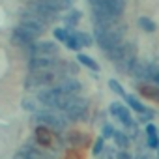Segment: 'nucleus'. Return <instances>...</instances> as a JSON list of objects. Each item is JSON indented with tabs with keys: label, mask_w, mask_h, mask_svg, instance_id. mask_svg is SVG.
<instances>
[{
	"label": "nucleus",
	"mask_w": 159,
	"mask_h": 159,
	"mask_svg": "<svg viewBox=\"0 0 159 159\" xmlns=\"http://www.w3.org/2000/svg\"><path fill=\"white\" fill-rule=\"evenodd\" d=\"M139 26H140L144 32H153V30H155V23H153L152 19H148V17H140V19H139Z\"/></svg>",
	"instance_id": "b1692460"
},
{
	"label": "nucleus",
	"mask_w": 159,
	"mask_h": 159,
	"mask_svg": "<svg viewBox=\"0 0 159 159\" xmlns=\"http://www.w3.org/2000/svg\"><path fill=\"white\" fill-rule=\"evenodd\" d=\"M125 103L129 105V109H133L135 112H139V114H142L148 107L146 105H142V101H139L135 96H125Z\"/></svg>",
	"instance_id": "6ab92c4d"
},
{
	"label": "nucleus",
	"mask_w": 159,
	"mask_h": 159,
	"mask_svg": "<svg viewBox=\"0 0 159 159\" xmlns=\"http://www.w3.org/2000/svg\"><path fill=\"white\" fill-rule=\"evenodd\" d=\"M109 112L114 116V118H118V122H122V125L127 129V127H131L135 122H133V118H131V112H129V109L125 107V105H122V103H118V101H114V103H111V107H109Z\"/></svg>",
	"instance_id": "9d476101"
},
{
	"label": "nucleus",
	"mask_w": 159,
	"mask_h": 159,
	"mask_svg": "<svg viewBox=\"0 0 159 159\" xmlns=\"http://www.w3.org/2000/svg\"><path fill=\"white\" fill-rule=\"evenodd\" d=\"M19 26L21 28H25L26 32H30L32 36H41L43 32H45V23L41 21V19H38L36 15H32V13H25V15H21V19H19Z\"/></svg>",
	"instance_id": "423d86ee"
},
{
	"label": "nucleus",
	"mask_w": 159,
	"mask_h": 159,
	"mask_svg": "<svg viewBox=\"0 0 159 159\" xmlns=\"http://www.w3.org/2000/svg\"><path fill=\"white\" fill-rule=\"evenodd\" d=\"M60 60H54V58H32L28 67L30 71H52L56 66H58Z\"/></svg>",
	"instance_id": "ddd939ff"
},
{
	"label": "nucleus",
	"mask_w": 159,
	"mask_h": 159,
	"mask_svg": "<svg viewBox=\"0 0 159 159\" xmlns=\"http://www.w3.org/2000/svg\"><path fill=\"white\" fill-rule=\"evenodd\" d=\"M13 159H28V157H26L23 152H19V153H15V155H13Z\"/></svg>",
	"instance_id": "f704fd0d"
},
{
	"label": "nucleus",
	"mask_w": 159,
	"mask_h": 159,
	"mask_svg": "<svg viewBox=\"0 0 159 159\" xmlns=\"http://www.w3.org/2000/svg\"><path fill=\"white\" fill-rule=\"evenodd\" d=\"M81 11L79 10H69L67 11V15H64V23H66V28H73V26H77V23L81 21Z\"/></svg>",
	"instance_id": "a211bd4d"
},
{
	"label": "nucleus",
	"mask_w": 159,
	"mask_h": 159,
	"mask_svg": "<svg viewBox=\"0 0 159 159\" xmlns=\"http://www.w3.org/2000/svg\"><path fill=\"white\" fill-rule=\"evenodd\" d=\"M77 60L81 62L83 66H86L88 69H92V71H99V64L92 56H88V54H77Z\"/></svg>",
	"instance_id": "412c9836"
},
{
	"label": "nucleus",
	"mask_w": 159,
	"mask_h": 159,
	"mask_svg": "<svg viewBox=\"0 0 159 159\" xmlns=\"http://www.w3.org/2000/svg\"><path fill=\"white\" fill-rule=\"evenodd\" d=\"M88 4L92 8H103V10H107L118 17L124 13V8H125L124 0H88Z\"/></svg>",
	"instance_id": "9b49d317"
},
{
	"label": "nucleus",
	"mask_w": 159,
	"mask_h": 159,
	"mask_svg": "<svg viewBox=\"0 0 159 159\" xmlns=\"http://www.w3.org/2000/svg\"><path fill=\"white\" fill-rule=\"evenodd\" d=\"M94 38L103 52H109L124 43V30L118 25L111 26H94Z\"/></svg>",
	"instance_id": "f257e3e1"
},
{
	"label": "nucleus",
	"mask_w": 159,
	"mask_h": 159,
	"mask_svg": "<svg viewBox=\"0 0 159 159\" xmlns=\"http://www.w3.org/2000/svg\"><path fill=\"white\" fill-rule=\"evenodd\" d=\"M105 152V139L101 137V139H98L96 142H94V148H92V153L96 155V157H99L101 153Z\"/></svg>",
	"instance_id": "cd10ccee"
},
{
	"label": "nucleus",
	"mask_w": 159,
	"mask_h": 159,
	"mask_svg": "<svg viewBox=\"0 0 159 159\" xmlns=\"http://www.w3.org/2000/svg\"><path fill=\"white\" fill-rule=\"evenodd\" d=\"M66 142L71 146V148H86L88 142H90V137L83 131H69L66 135Z\"/></svg>",
	"instance_id": "4468645a"
},
{
	"label": "nucleus",
	"mask_w": 159,
	"mask_h": 159,
	"mask_svg": "<svg viewBox=\"0 0 159 159\" xmlns=\"http://www.w3.org/2000/svg\"><path fill=\"white\" fill-rule=\"evenodd\" d=\"M54 88L62 94H69V96H79L83 90V84L77 81L75 77H62L58 79V83L54 84Z\"/></svg>",
	"instance_id": "6e6552de"
},
{
	"label": "nucleus",
	"mask_w": 159,
	"mask_h": 159,
	"mask_svg": "<svg viewBox=\"0 0 159 159\" xmlns=\"http://www.w3.org/2000/svg\"><path fill=\"white\" fill-rule=\"evenodd\" d=\"M36 122L39 125H47L49 129H54V131H64L67 127V120L64 114H58L54 111H38L36 112Z\"/></svg>",
	"instance_id": "7ed1b4c3"
},
{
	"label": "nucleus",
	"mask_w": 159,
	"mask_h": 159,
	"mask_svg": "<svg viewBox=\"0 0 159 159\" xmlns=\"http://www.w3.org/2000/svg\"><path fill=\"white\" fill-rule=\"evenodd\" d=\"M114 135H116V129L111 124H105L103 125V131H101V137L103 139H114Z\"/></svg>",
	"instance_id": "c756f323"
},
{
	"label": "nucleus",
	"mask_w": 159,
	"mask_h": 159,
	"mask_svg": "<svg viewBox=\"0 0 159 159\" xmlns=\"http://www.w3.org/2000/svg\"><path fill=\"white\" fill-rule=\"evenodd\" d=\"M116 159H133V157H131V153H129V152L122 150V152H118V153H116Z\"/></svg>",
	"instance_id": "473e14b6"
},
{
	"label": "nucleus",
	"mask_w": 159,
	"mask_h": 159,
	"mask_svg": "<svg viewBox=\"0 0 159 159\" xmlns=\"http://www.w3.org/2000/svg\"><path fill=\"white\" fill-rule=\"evenodd\" d=\"M146 146L152 150H159V137H157V127L153 124L146 125Z\"/></svg>",
	"instance_id": "f3484780"
},
{
	"label": "nucleus",
	"mask_w": 159,
	"mask_h": 159,
	"mask_svg": "<svg viewBox=\"0 0 159 159\" xmlns=\"http://www.w3.org/2000/svg\"><path fill=\"white\" fill-rule=\"evenodd\" d=\"M137 90H139V94H140L142 98L159 103V86H155V84H152V83H139V84H137Z\"/></svg>",
	"instance_id": "2eb2a0df"
},
{
	"label": "nucleus",
	"mask_w": 159,
	"mask_h": 159,
	"mask_svg": "<svg viewBox=\"0 0 159 159\" xmlns=\"http://www.w3.org/2000/svg\"><path fill=\"white\" fill-rule=\"evenodd\" d=\"M137 159H152V157L148 152H140V153H137Z\"/></svg>",
	"instance_id": "72a5a7b5"
},
{
	"label": "nucleus",
	"mask_w": 159,
	"mask_h": 159,
	"mask_svg": "<svg viewBox=\"0 0 159 159\" xmlns=\"http://www.w3.org/2000/svg\"><path fill=\"white\" fill-rule=\"evenodd\" d=\"M58 75L52 71H30V75L25 81L26 90H36V88H51L58 83Z\"/></svg>",
	"instance_id": "f03ea898"
},
{
	"label": "nucleus",
	"mask_w": 159,
	"mask_h": 159,
	"mask_svg": "<svg viewBox=\"0 0 159 159\" xmlns=\"http://www.w3.org/2000/svg\"><path fill=\"white\" fill-rule=\"evenodd\" d=\"M28 52H30V58H54L58 56L60 47L54 41H39V43H34L28 49Z\"/></svg>",
	"instance_id": "39448f33"
},
{
	"label": "nucleus",
	"mask_w": 159,
	"mask_h": 159,
	"mask_svg": "<svg viewBox=\"0 0 159 159\" xmlns=\"http://www.w3.org/2000/svg\"><path fill=\"white\" fill-rule=\"evenodd\" d=\"M66 47L71 49V51H79V49L83 47L81 43H79L77 36H75V30H71V34H69V38H67V41H66Z\"/></svg>",
	"instance_id": "5701e85b"
},
{
	"label": "nucleus",
	"mask_w": 159,
	"mask_h": 159,
	"mask_svg": "<svg viewBox=\"0 0 159 159\" xmlns=\"http://www.w3.org/2000/svg\"><path fill=\"white\" fill-rule=\"evenodd\" d=\"M28 13L36 15V17L41 19L45 25L54 23V21L58 19V11H54L52 8H49L43 0H32V2L28 4Z\"/></svg>",
	"instance_id": "20e7f679"
},
{
	"label": "nucleus",
	"mask_w": 159,
	"mask_h": 159,
	"mask_svg": "<svg viewBox=\"0 0 159 159\" xmlns=\"http://www.w3.org/2000/svg\"><path fill=\"white\" fill-rule=\"evenodd\" d=\"M114 142H116V146H118V148L127 150V148H129V144H131V139H129V135H127V133H124V131H116V135H114Z\"/></svg>",
	"instance_id": "aec40b11"
},
{
	"label": "nucleus",
	"mask_w": 159,
	"mask_h": 159,
	"mask_svg": "<svg viewBox=\"0 0 159 159\" xmlns=\"http://www.w3.org/2000/svg\"><path fill=\"white\" fill-rule=\"evenodd\" d=\"M83 155H81V152H79L77 148H73V150H69L67 153H66V159H81Z\"/></svg>",
	"instance_id": "2f4dec72"
},
{
	"label": "nucleus",
	"mask_w": 159,
	"mask_h": 159,
	"mask_svg": "<svg viewBox=\"0 0 159 159\" xmlns=\"http://www.w3.org/2000/svg\"><path fill=\"white\" fill-rule=\"evenodd\" d=\"M153 116H155V111H152V109H146L142 114H139V122L148 125V124H150V120H152Z\"/></svg>",
	"instance_id": "c85d7f7f"
},
{
	"label": "nucleus",
	"mask_w": 159,
	"mask_h": 159,
	"mask_svg": "<svg viewBox=\"0 0 159 159\" xmlns=\"http://www.w3.org/2000/svg\"><path fill=\"white\" fill-rule=\"evenodd\" d=\"M75 36H77L79 43H81L83 47H90L92 45V36L90 34H86V32H75Z\"/></svg>",
	"instance_id": "a878e982"
},
{
	"label": "nucleus",
	"mask_w": 159,
	"mask_h": 159,
	"mask_svg": "<svg viewBox=\"0 0 159 159\" xmlns=\"http://www.w3.org/2000/svg\"><path fill=\"white\" fill-rule=\"evenodd\" d=\"M23 109L32 111V112H38V107H36V101H34V99H25V101H23Z\"/></svg>",
	"instance_id": "7c9ffc66"
},
{
	"label": "nucleus",
	"mask_w": 159,
	"mask_h": 159,
	"mask_svg": "<svg viewBox=\"0 0 159 159\" xmlns=\"http://www.w3.org/2000/svg\"><path fill=\"white\" fill-rule=\"evenodd\" d=\"M150 73H152V62L137 58V62H135L129 77L135 79V81H139V83H144V81H150Z\"/></svg>",
	"instance_id": "1a4fd4ad"
},
{
	"label": "nucleus",
	"mask_w": 159,
	"mask_h": 159,
	"mask_svg": "<svg viewBox=\"0 0 159 159\" xmlns=\"http://www.w3.org/2000/svg\"><path fill=\"white\" fill-rule=\"evenodd\" d=\"M64 116H66V120L67 122H84L86 120V116H88V101L86 99H79L73 107H69L67 111H64L62 112Z\"/></svg>",
	"instance_id": "0eeeda50"
},
{
	"label": "nucleus",
	"mask_w": 159,
	"mask_h": 159,
	"mask_svg": "<svg viewBox=\"0 0 159 159\" xmlns=\"http://www.w3.org/2000/svg\"><path fill=\"white\" fill-rule=\"evenodd\" d=\"M109 88L114 92V94H118V96H122V98H125L127 94H125V90L122 88V84L118 83V81H114V79H111V81H109Z\"/></svg>",
	"instance_id": "bb28decb"
},
{
	"label": "nucleus",
	"mask_w": 159,
	"mask_h": 159,
	"mask_svg": "<svg viewBox=\"0 0 159 159\" xmlns=\"http://www.w3.org/2000/svg\"><path fill=\"white\" fill-rule=\"evenodd\" d=\"M36 140H38L41 146L49 148V146H52V142H54V135H52V131H51L47 125H38V127H36Z\"/></svg>",
	"instance_id": "dca6fc26"
},
{
	"label": "nucleus",
	"mask_w": 159,
	"mask_h": 159,
	"mask_svg": "<svg viewBox=\"0 0 159 159\" xmlns=\"http://www.w3.org/2000/svg\"><path fill=\"white\" fill-rule=\"evenodd\" d=\"M11 41H13V45H17V47L30 49V47L36 43V36H32V34H30V32H26L25 28L17 26V28L11 32Z\"/></svg>",
	"instance_id": "f8f14e48"
},
{
	"label": "nucleus",
	"mask_w": 159,
	"mask_h": 159,
	"mask_svg": "<svg viewBox=\"0 0 159 159\" xmlns=\"http://www.w3.org/2000/svg\"><path fill=\"white\" fill-rule=\"evenodd\" d=\"M54 32V38L58 39V41H67V38H69V34H71V28H54L52 30Z\"/></svg>",
	"instance_id": "393cba45"
},
{
	"label": "nucleus",
	"mask_w": 159,
	"mask_h": 159,
	"mask_svg": "<svg viewBox=\"0 0 159 159\" xmlns=\"http://www.w3.org/2000/svg\"><path fill=\"white\" fill-rule=\"evenodd\" d=\"M150 83L159 86V60L152 62V73H150Z\"/></svg>",
	"instance_id": "4be33fe9"
}]
</instances>
